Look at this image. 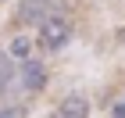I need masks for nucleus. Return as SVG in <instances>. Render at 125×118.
Here are the masks:
<instances>
[{
	"mask_svg": "<svg viewBox=\"0 0 125 118\" xmlns=\"http://www.w3.org/2000/svg\"><path fill=\"white\" fill-rule=\"evenodd\" d=\"M68 36H72V25H68V18H61V14L57 18H47L43 25H39V47L50 50V54L64 47Z\"/></svg>",
	"mask_w": 125,
	"mask_h": 118,
	"instance_id": "f257e3e1",
	"label": "nucleus"
},
{
	"mask_svg": "<svg viewBox=\"0 0 125 118\" xmlns=\"http://www.w3.org/2000/svg\"><path fill=\"white\" fill-rule=\"evenodd\" d=\"M57 7H61V0H29V4H21L18 11V21H43L47 18H57Z\"/></svg>",
	"mask_w": 125,
	"mask_h": 118,
	"instance_id": "f03ea898",
	"label": "nucleus"
},
{
	"mask_svg": "<svg viewBox=\"0 0 125 118\" xmlns=\"http://www.w3.org/2000/svg\"><path fill=\"white\" fill-rule=\"evenodd\" d=\"M18 82L21 89H29V93H36V89H43V82H47V72H43V64H36V61H25L18 72Z\"/></svg>",
	"mask_w": 125,
	"mask_h": 118,
	"instance_id": "7ed1b4c3",
	"label": "nucleus"
},
{
	"mask_svg": "<svg viewBox=\"0 0 125 118\" xmlns=\"http://www.w3.org/2000/svg\"><path fill=\"white\" fill-rule=\"evenodd\" d=\"M86 115H89V104H86V97H79V93L64 97L57 104V111H54V118H86Z\"/></svg>",
	"mask_w": 125,
	"mask_h": 118,
	"instance_id": "20e7f679",
	"label": "nucleus"
},
{
	"mask_svg": "<svg viewBox=\"0 0 125 118\" xmlns=\"http://www.w3.org/2000/svg\"><path fill=\"white\" fill-rule=\"evenodd\" d=\"M29 50H32L29 36H14V43H11V57H14V61H29Z\"/></svg>",
	"mask_w": 125,
	"mask_h": 118,
	"instance_id": "39448f33",
	"label": "nucleus"
},
{
	"mask_svg": "<svg viewBox=\"0 0 125 118\" xmlns=\"http://www.w3.org/2000/svg\"><path fill=\"white\" fill-rule=\"evenodd\" d=\"M0 118H18V107H7V111H0Z\"/></svg>",
	"mask_w": 125,
	"mask_h": 118,
	"instance_id": "423d86ee",
	"label": "nucleus"
},
{
	"mask_svg": "<svg viewBox=\"0 0 125 118\" xmlns=\"http://www.w3.org/2000/svg\"><path fill=\"white\" fill-rule=\"evenodd\" d=\"M0 79H7V61L0 57Z\"/></svg>",
	"mask_w": 125,
	"mask_h": 118,
	"instance_id": "0eeeda50",
	"label": "nucleus"
},
{
	"mask_svg": "<svg viewBox=\"0 0 125 118\" xmlns=\"http://www.w3.org/2000/svg\"><path fill=\"white\" fill-rule=\"evenodd\" d=\"M115 118H125V104H118V107H115Z\"/></svg>",
	"mask_w": 125,
	"mask_h": 118,
	"instance_id": "6e6552de",
	"label": "nucleus"
}]
</instances>
